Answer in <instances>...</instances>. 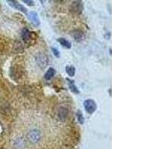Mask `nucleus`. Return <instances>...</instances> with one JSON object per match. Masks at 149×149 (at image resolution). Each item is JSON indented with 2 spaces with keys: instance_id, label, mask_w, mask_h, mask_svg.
I'll return each instance as SVG.
<instances>
[{
  "instance_id": "20e7f679",
  "label": "nucleus",
  "mask_w": 149,
  "mask_h": 149,
  "mask_svg": "<svg viewBox=\"0 0 149 149\" xmlns=\"http://www.w3.org/2000/svg\"><path fill=\"white\" fill-rule=\"evenodd\" d=\"M8 2H9V4H10V5H12L13 7L17 9V10H21V11L24 12V13H26V11H27V10H26V8L23 7L22 5L19 4L18 2H15V1H8Z\"/></svg>"
},
{
  "instance_id": "423d86ee",
  "label": "nucleus",
  "mask_w": 149,
  "mask_h": 149,
  "mask_svg": "<svg viewBox=\"0 0 149 149\" xmlns=\"http://www.w3.org/2000/svg\"><path fill=\"white\" fill-rule=\"evenodd\" d=\"M29 17L31 18V19L32 20V22L35 24L36 26H39L40 25V20L39 18H38V16L36 12H31L30 14H29Z\"/></svg>"
},
{
  "instance_id": "39448f33",
  "label": "nucleus",
  "mask_w": 149,
  "mask_h": 149,
  "mask_svg": "<svg viewBox=\"0 0 149 149\" xmlns=\"http://www.w3.org/2000/svg\"><path fill=\"white\" fill-rule=\"evenodd\" d=\"M29 137H30L31 142H36L40 139V133L37 130H33L29 134Z\"/></svg>"
},
{
  "instance_id": "ddd939ff",
  "label": "nucleus",
  "mask_w": 149,
  "mask_h": 149,
  "mask_svg": "<svg viewBox=\"0 0 149 149\" xmlns=\"http://www.w3.org/2000/svg\"><path fill=\"white\" fill-rule=\"evenodd\" d=\"M77 117H78V120L79 121V122L81 124H84V116L82 115V113L80 110H78L77 112Z\"/></svg>"
},
{
  "instance_id": "2eb2a0df",
  "label": "nucleus",
  "mask_w": 149,
  "mask_h": 149,
  "mask_svg": "<svg viewBox=\"0 0 149 149\" xmlns=\"http://www.w3.org/2000/svg\"><path fill=\"white\" fill-rule=\"evenodd\" d=\"M23 2H26V3H27L29 5H34V3H33L32 1H27V0H24Z\"/></svg>"
},
{
  "instance_id": "7ed1b4c3",
  "label": "nucleus",
  "mask_w": 149,
  "mask_h": 149,
  "mask_svg": "<svg viewBox=\"0 0 149 149\" xmlns=\"http://www.w3.org/2000/svg\"><path fill=\"white\" fill-rule=\"evenodd\" d=\"M37 62H38V64L40 65V67H45L48 63L46 56L43 54H40V56H38V58H37Z\"/></svg>"
},
{
  "instance_id": "6e6552de",
  "label": "nucleus",
  "mask_w": 149,
  "mask_h": 149,
  "mask_svg": "<svg viewBox=\"0 0 149 149\" xmlns=\"http://www.w3.org/2000/svg\"><path fill=\"white\" fill-rule=\"evenodd\" d=\"M73 37H74V40H75L77 42H80V41L83 40L84 38V35L83 33L81 32V31H78L74 32Z\"/></svg>"
},
{
  "instance_id": "1a4fd4ad",
  "label": "nucleus",
  "mask_w": 149,
  "mask_h": 149,
  "mask_svg": "<svg viewBox=\"0 0 149 149\" xmlns=\"http://www.w3.org/2000/svg\"><path fill=\"white\" fill-rule=\"evenodd\" d=\"M59 117L61 119H66L68 115V110L66 107H61L59 110Z\"/></svg>"
},
{
  "instance_id": "9d476101",
  "label": "nucleus",
  "mask_w": 149,
  "mask_h": 149,
  "mask_svg": "<svg viewBox=\"0 0 149 149\" xmlns=\"http://www.w3.org/2000/svg\"><path fill=\"white\" fill-rule=\"evenodd\" d=\"M58 42H59L62 46H64V47L66 48H68V49H70V48L71 47V45H70V42L66 40V39H64V38H60V39H58Z\"/></svg>"
},
{
  "instance_id": "0eeeda50",
  "label": "nucleus",
  "mask_w": 149,
  "mask_h": 149,
  "mask_svg": "<svg viewBox=\"0 0 149 149\" xmlns=\"http://www.w3.org/2000/svg\"><path fill=\"white\" fill-rule=\"evenodd\" d=\"M54 74H55V70L53 69V68H50L49 70H48V71L46 72V74H45V79L46 80H50L54 77Z\"/></svg>"
},
{
  "instance_id": "f8f14e48",
  "label": "nucleus",
  "mask_w": 149,
  "mask_h": 149,
  "mask_svg": "<svg viewBox=\"0 0 149 149\" xmlns=\"http://www.w3.org/2000/svg\"><path fill=\"white\" fill-rule=\"evenodd\" d=\"M66 71L67 72V74L70 75V76H74V72H75V70H74V67L72 66H68L66 67Z\"/></svg>"
},
{
  "instance_id": "f03ea898",
  "label": "nucleus",
  "mask_w": 149,
  "mask_h": 149,
  "mask_svg": "<svg viewBox=\"0 0 149 149\" xmlns=\"http://www.w3.org/2000/svg\"><path fill=\"white\" fill-rule=\"evenodd\" d=\"M83 10V4L81 1L74 2L71 6V10L75 14H80Z\"/></svg>"
},
{
  "instance_id": "f257e3e1",
  "label": "nucleus",
  "mask_w": 149,
  "mask_h": 149,
  "mask_svg": "<svg viewBox=\"0 0 149 149\" xmlns=\"http://www.w3.org/2000/svg\"><path fill=\"white\" fill-rule=\"evenodd\" d=\"M84 106L88 113H93L96 110V103L91 99H87L84 102Z\"/></svg>"
},
{
  "instance_id": "9b49d317",
  "label": "nucleus",
  "mask_w": 149,
  "mask_h": 149,
  "mask_svg": "<svg viewBox=\"0 0 149 149\" xmlns=\"http://www.w3.org/2000/svg\"><path fill=\"white\" fill-rule=\"evenodd\" d=\"M67 81H68V83H69L70 88V90H72V92H73L74 93H79V91H78V90L77 89V87L74 86V81H70V80L69 79H67Z\"/></svg>"
},
{
  "instance_id": "4468645a",
  "label": "nucleus",
  "mask_w": 149,
  "mask_h": 149,
  "mask_svg": "<svg viewBox=\"0 0 149 149\" xmlns=\"http://www.w3.org/2000/svg\"><path fill=\"white\" fill-rule=\"evenodd\" d=\"M52 52H53V53H54V55L56 56V57H57V58H59V56H60V54H59V52H58V50H57V49H54V48H52Z\"/></svg>"
}]
</instances>
